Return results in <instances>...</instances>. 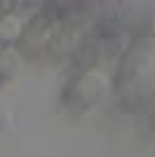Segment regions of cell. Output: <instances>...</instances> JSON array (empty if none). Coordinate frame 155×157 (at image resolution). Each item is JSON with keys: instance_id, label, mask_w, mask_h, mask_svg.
<instances>
[{"instance_id": "1", "label": "cell", "mask_w": 155, "mask_h": 157, "mask_svg": "<svg viewBox=\"0 0 155 157\" xmlns=\"http://www.w3.org/2000/svg\"><path fill=\"white\" fill-rule=\"evenodd\" d=\"M112 93L126 112H138L155 105V38L136 33L119 52Z\"/></svg>"}, {"instance_id": "2", "label": "cell", "mask_w": 155, "mask_h": 157, "mask_svg": "<svg viewBox=\"0 0 155 157\" xmlns=\"http://www.w3.org/2000/svg\"><path fill=\"white\" fill-rule=\"evenodd\" d=\"M110 86L112 81L100 67L81 71V74H72L60 90V107L74 117L86 114L107 95Z\"/></svg>"}, {"instance_id": "3", "label": "cell", "mask_w": 155, "mask_h": 157, "mask_svg": "<svg viewBox=\"0 0 155 157\" xmlns=\"http://www.w3.org/2000/svg\"><path fill=\"white\" fill-rule=\"evenodd\" d=\"M93 21L88 19H55L50 29L48 48H46V59L48 62H69L79 48V43L91 33Z\"/></svg>"}, {"instance_id": "4", "label": "cell", "mask_w": 155, "mask_h": 157, "mask_svg": "<svg viewBox=\"0 0 155 157\" xmlns=\"http://www.w3.org/2000/svg\"><path fill=\"white\" fill-rule=\"evenodd\" d=\"M53 21L55 19H50L48 14H43L41 10L24 21L22 36H19V40H17V45H14L17 52L22 55V59H26V62L46 59V48H48Z\"/></svg>"}, {"instance_id": "5", "label": "cell", "mask_w": 155, "mask_h": 157, "mask_svg": "<svg viewBox=\"0 0 155 157\" xmlns=\"http://www.w3.org/2000/svg\"><path fill=\"white\" fill-rule=\"evenodd\" d=\"M103 55H105V45H103L93 33H88L86 38L79 43V48L74 50V55L69 57L72 74H81V71H88V69H98Z\"/></svg>"}, {"instance_id": "6", "label": "cell", "mask_w": 155, "mask_h": 157, "mask_svg": "<svg viewBox=\"0 0 155 157\" xmlns=\"http://www.w3.org/2000/svg\"><path fill=\"white\" fill-rule=\"evenodd\" d=\"M24 17L19 10L0 14V48H14L24 29Z\"/></svg>"}, {"instance_id": "7", "label": "cell", "mask_w": 155, "mask_h": 157, "mask_svg": "<svg viewBox=\"0 0 155 157\" xmlns=\"http://www.w3.org/2000/svg\"><path fill=\"white\" fill-rule=\"evenodd\" d=\"M24 59L17 48H0V86H7L19 76Z\"/></svg>"}, {"instance_id": "8", "label": "cell", "mask_w": 155, "mask_h": 157, "mask_svg": "<svg viewBox=\"0 0 155 157\" xmlns=\"http://www.w3.org/2000/svg\"><path fill=\"white\" fill-rule=\"evenodd\" d=\"M14 10H19L17 2H5V0H0V14H7V12H14Z\"/></svg>"}, {"instance_id": "9", "label": "cell", "mask_w": 155, "mask_h": 157, "mask_svg": "<svg viewBox=\"0 0 155 157\" xmlns=\"http://www.w3.org/2000/svg\"><path fill=\"white\" fill-rule=\"evenodd\" d=\"M7 124H10V114H7L5 109H0V133H5Z\"/></svg>"}, {"instance_id": "10", "label": "cell", "mask_w": 155, "mask_h": 157, "mask_svg": "<svg viewBox=\"0 0 155 157\" xmlns=\"http://www.w3.org/2000/svg\"><path fill=\"white\" fill-rule=\"evenodd\" d=\"M148 33L155 38V14H150V17H148Z\"/></svg>"}]
</instances>
